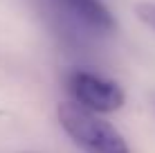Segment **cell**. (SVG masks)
<instances>
[{
    "mask_svg": "<svg viewBox=\"0 0 155 153\" xmlns=\"http://www.w3.org/2000/svg\"><path fill=\"white\" fill-rule=\"evenodd\" d=\"M135 14L140 16L142 23H146L148 27L155 29V5L153 2H140L135 7Z\"/></svg>",
    "mask_w": 155,
    "mask_h": 153,
    "instance_id": "277c9868",
    "label": "cell"
},
{
    "mask_svg": "<svg viewBox=\"0 0 155 153\" xmlns=\"http://www.w3.org/2000/svg\"><path fill=\"white\" fill-rule=\"evenodd\" d=\"M70 90L79 106L92 113H113L124 106V90L115 81H106L92 72H74L70 77Z\"/></svg>",
    "mask_w": 155,
    "mask_h": 153,
    "instance_id": "7a4b0ae2",
    "label": "cell"
},
{
    "mask_svg": "<svg viewBox=\"0 0 155 153\" xmlns=\"http://www.w3.org/2000/svg\"><path fill=\"white\" fill-rule=\"evenodd\" d=\"M65 7H70L83 23H88L90 27L99 32H110L115 29V18L113 14L106 9V5H101L99 0H61Z\"/></svg>",
    "mask_w": 155,
    "mask_h": 153,
    "instance_id": "3957f363",
    "label": "cell"
},
{
    "mask_svg": "<svg viewBox=\"0 0 155 153\" xmlns=\"http://www.w3.org/2000/svg\"><path fill=\"white\" fill-rule=\"evenodd\" d=\"M56 115L63 131L83 149L92 153H130L124 135L113 124L97 117L92 110L79 106V104L63 101L58 104Z\"/></svg>",
    "mask_w": 155,
    "mask_h": 153,
    "instance_id": "6da1fadb",
    "label": "cell"
}]
</instances>
